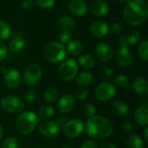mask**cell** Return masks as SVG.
I'll return each instance as SVG.
<instances>
[{
  "label": "cell",
  "instance_id": "cell-1",
  "mask_svg": "<svg viewBox=\"0 0 148 148\" xmlns=\"http://www.w3.org/2000/svg\"><path fill=\"white\" fill-rule=\"evenodd\" d=\"M122 17L130 26H140L148 17V4L145 0H130L123 9Z\"/></svg>",
  "mask_w": 148,
  "mask_h": 148
},
{
  "label": "cell",
  "instance_id": "cell-2",
  "mask_svg": "<svg viewBox=\"0 0 148 148\" xmlns=\"http://www.w3.org/2000/svg\"><path fill=\"white\" fill-rule=\"evenodd\" d=\"M86 134L93 140L107 139L114 132V125L111 121L103 116L95 115L88 118L84 126Z\"/></svg>",
  "mask_w": 148,
  "mask_h": 148
},
{
  "label": "cell",
  "instance_id": "cell-3",
  "mask_svg": "<svg viewBox=\"0 0 148 148\" xmlns=\"http://www.w3.org/2000/svg\"><path fill=\"white\" fill-rule=\"evenodd\" d=\"M38 123L37 115L32 111L21 112L16 120V130L23 135H29L34 132Z\"/></svg>",
  "mask_w": 148,
  "mask_h": 148
},
{
  "label": "cell",
  "instance_id": "cell-4",
  "mask_svg": "<svg viewBox=\"0 0 148 148\" xmlns=\"http://www.w3.org/2000/svg\"><path fill=\"white\" fill-rule=\"evenodd\" d=\"M66 54V47L60 42H50L43 48V56L51 63H58L63 61Z\"/></svg>",
  "mask_w": 148,
  "mask_h": 148
},
{
  "label": "cell",
  "instance_id": "cell-5",
  "mask_svg": "<svg viewBox=\"0 0 148 148\" xmlns=\"http://www.w3.org/2000/svg\"><path fill=\"white\" fill-rule=\"evenodd\" d=\"M78 70L79 67L77 62L75 59L69 58L62 61L58 69V73L63 81L70 82L76 77Z\"/></svg>",
  "mask_w": 148,
  "mask_h": 148
},
{
  "label": "cell",
  "instance_id": "cell-6",
  "mask_svg": "<svg viewBox=\"0 0 148 148\" xmlns=\"http://www.w3.org/2000/svg\"><path fill=\"white\" fill-rule=\"evenodd\" d=\"M1 108L9 114H20L24 108L23 101L16 95H6L3 97L0 101Z\"/></svg>",
  "mask_w": 148,
  "mask_h": 148
},
{
  "label": "cell",
  "instance_id": "cell-7",
  "mask_svg": "<svg viewBox=\"0 0 148 148\" xmlns=\"http://www.w3.org/2000/svg\"><path fill=\"white\" fill-rule=\"evenodd\" d=\"M42 77V70L41 67L36 63L28 65L23 71V81L28 86H35L38 84Z\"/></svg>",
  "mask_w": 148,
  "mask_h": 148
},
{
  "label": "cell",
  "instance_id": "cell-8",
  "mask_svg": "<svg viewBox=\"0 0 148 148\" xmlns=\"http://www.w3.org/2000/svg\"><path fill=\"white\" fill-rule=\"evenodd\" d=\"M115 95L116 88L112 82H109L100 83L95 90V98L100 101H108L112 100Z\"/></svg>",
  "mask_w": 148,
  "mask_h": 148
},
{
  "label": "cell",
  "instance_id": "cell-9",
  "mask_svg": "<svg viewBox=\"0 0 148 148\" xmlns=\"http://www.w3.org/2000/svg\"><path fill=\"white\" fill-rule=\"evenodd\" d=\"M63 134L69 139L79 137L84 131V124L80 119H71L66 121L62 127Z\"/></svg>",
  "mask_w": 148,
  "mask_h": 148
},
{
  "label": "cell",
  "instance_id": "cell-10",
  "mask_svg": "<svg viewBox=\"0 0 148 148\" xmlns=\"http://www.w3.org/2000/svg\"><path fill=\"white\" fill-rule=\"evenodd\" d=\"M38 131L42 137L53 139L59 134L60 127L56 121H44L38 126Z\"/></svg>",
  "mask_w": 148,
  "mask_h": 148
},
{
  "label": "cell",
  "instance_id": "cell-11",
  "mask_svg": "<svg viewBox=\"0 0 148 148\" xmlns=\"http://www.w3.org/2000/svg\"><path fill=\"white\" fill-rule=\"evenodd\" d=\"M3 82L5 86L11 90L16 89L21 85V75L16 69H7L3 73Z\"/></svg>",
  "mask_w": 148,
  "mask_h": 148
},
{
  "label": "cell",
  "instance_id": "cell-12",
  "mask_svg": "<svg viewBox=\"0 0 148 148\" xmlns=\"http://www.w3.org/2000/svg\"><path fill=\"white\" fill-rule=\"evenodd\" d=\"M95 54L97 57L103 62H108L114 57L113 48L106 42H99L96 45Z\"/></svg>",
  "mask_w": 148,
  "mask_h": 148
},
{
  "label": "cell",
  "instance_id": "cell-13",
  "mask_svg": "<svg viewBox=\"0 0 148 148\" xmlns=\"http://www.w3.org/2000/svg\"><path fill=\"white\" fill-rule=\"evenodd\" d=\"M117 63L122 68L129 67L134 61V56L129 48L121 47L116 53Z\"/></svg>",
  "mask_w": 148,
  "mask_h": 148
},
{
  "label": "cell",
  "instance_id": "cell-14",
  "mask_svg": "<svg viewBox=\"0 0 148 148\" xmlns=\"http://www.w3.org/2000/svg\"><path fill=\"white\" fill-rule=\"evenodd\" d=\"M89 32L91 36L96 38L106 36L109 32V25L104 21H95L89 26Z\"/></svg>",
  "mask_w": 148,
  "mask_h": 148
},
{
  "label": "cell",
  "instance_id": "cell-15",
  "mask_svg": "<svg viewBox=\"0 0 148 148\" xmlns=\"http://www.w3.org/2000/svg\"><path fill=\"white\" fill-rule=\"evenodd\" d=\"M75 98L70 94L63 95L57 102V108L62 114H68L71 112L75 107Z\"/></svg>",
  "mask_w": 148,
  "mask_h": 148
},
{
  "label": "cell",
  "instance_id": "cell-16",
  "mask_svg": "<svg viewBox=\"0 0 148 148\" xmlns=\"http://www.w3.org/2000/svg\"><path fill=\"white\" fill-rule=\"evenodd\" d=\"M140 39V34L138 30H130L127 34L121 36L118 40V44L120 47L130 48L139 42Z\"/></svg>",
  "mask_w": 148,
  "mask_h": 148
},
{
  "label": "cell",
  "instance_id": "cell-17",
  "mask_svg": "<svg viewBox=\"0 0 148 148\" xmlns=\"http://www.w3.org/2000/svg\"><path fill=\"white\" fill-rule=\"evenodd\" d=\"M25 38L20 32H16L12 38L10 40L8 44V49L12 53H19L25 47Z\"/></svg>",
  "mask_w": 148,
  "mask_h": 148
},
{
  "label": "cell",
  "instance_id": "cell-18",
  "mask_svg": "<svg viewBox=\"0 0 148 148\" xmlns=\"http://www.w3.org/2000/svg\"><path fill=\"white\" fill-rule=\"evenodd\" d=\"M69 10L76 16H83L88 11V4L85 0H69Z\"/></svg>",
  "mask_w": 148,
  "mask_h": 148
},
{
  "label": "cell",
  "instance_id": "cell-19",
  "mask_svg": "<svg viewBox=\"0 0 148 148\" xmlns=\"http://www.w3.org/2000/svg\"><path fill=\"white\" fill-rule=\"evenodd\" d=\"M89 11L92 15L96 16H103L108 14L109 5L107 2L103 0L94 1L89 6Z\"/></svg>",
  "mask_w": 148,
  "mask_h": 148
},
{
  "label": "cell",
  "instance_id": "cell-20",
  "mask_svg": "<svg viewBox=\"0 0 148 148\" xmlns=\"http://www.w3.org/2000/svg\"><path fill=\"white\" fill-rule=\"evenodd\" d=\"M56 26L61 30H72L75 27V21L69 16H60L56 20Z\"/></svg>",
  "mask_w": 148,
  "mask_h": 148
},
{
  "label": "cell",
  "instance_id": "cell-21",
  "mask_svg": "<svg viewBox=\"0 0 148 148\" xmlns=\"http://www.w3.org/2000/svg\"><path fill=\"white\" fill-rule=\"evenodd\" d=\"M132 88L134 93L140 96H147L148 95V82L144 77H137L132 83Z\"/></svg>",
  "mask_w": 148,
  "mask_h": 148
},
{
  "label": "cell",
  "instance_id": "cell-22",
  "mask_svg": "<svg viewBox=\"0 0 148 148\" xmlns=\"http://www.w3.org/2000/svg\"><path fill=\"white\" fill-rule=\"evenodd\" d=\"M134 120L136 123L142 127H147L148 124V109L147 107H140L134 112Z\"/></svg>",
  "mask_w": 148,
  "mask_h": 148
},
{
  "label": "cell",
  "instance_id": "cell-23",
  "mask_svg": "<svg viewBox=\"0 0 148 148\" xmlns=\"http://www.w3.org/2000/svg\"><path fill=\"white\" fill-rule=\"evenodd\" d=\"M112 110L119 116H126L129 114V106L121 100H115L111 104Z\"/></svg>",
  "mask_w": 148,
  "mask_h": 148
},
{
  "label": "cell",
  "instance_id": "cell-24",
  "mask_svg": "<svg viewBox=\"0 0 148 148\" xmlns=\"http://www.w3.org/2000/svg\"><path fill=\"white\" fill-rule=\"evenodd\" d=\"M93 80H94V75L89 71H82L77 74L75 77L76 83L78 84V86L82 88L88 87L93 82Z\"/></svg>",
  "mask_w": 148,
  "mask_h": 148
},
{
  "label": "cell",
  "instance_id": "cell-25",
  "mask_svg": "<svg viewBox=\"0 0 148 148\" xmlns=\"http://www.w3.org/2000/svg\"><path fill=\"white\" fill-rule=\"evenodd\" d=\"M66 50L74 56H80L83 51V43L80 40H71L68 43Z\"/></svg>",
  "mask_w": 148,
  "mask_h": 148
},
{
  "label": "cell",
  "instance_id": "cell-26",
  "mask_svg": "<svg viewBox=\"0 0 148 148\" xmlns=\"http://www.w3.org/2000/svg\"><path fill=\"white\" fill-rule=\"evenodd\" d=\"M144 140L139 134H132L127 140V148H143Z\"/></svg>",
  "mask_w": 148,
  "mask_h": 148
},
{
  "label": "cell",
  "instance_id": "cell-27",
  "mask_svg": "<svg viewBox=\"0 0 148 148\" xmlns=\"http://www.w3.org/2000/svg\"><path fill=\"white\" fill-rule=\"evenodd\" d=\"M59 96V91L54 87H49L48 88L44 93H43V99L47 103L52 104L55 103L58 100Z\"/></svg>",
  "mask_w": 148,
  "mask_h": 148
},
{
  "label": "cell",
  "instance_id": "cell-28",
  "mask_svg": "<svg viewBox=\"0 0 148 148\" xmlns=\"http://www.w3.org/2000/svg\"><path fill=\"white\" fill-rule=\"evenodd\" d=\"M78 62L81 67H82L85 69H91L95 65V58L93 57V56L89 54H84V55L80 56Z\"/></svg>",
  "mask_w": 148,
  "mask_h": 148
},
{
  "label": "cell",
  "instance_id": "cell-29",
  "mask_svg": "<svg viewBox=\"0 0 148 148\" xmlns=\"http://www.w3.org/2000/svg\"><path fill=\"white\" fill-rule=\"evenodd\" d=\"M11 36V29L10 24L0 18V40H7Z\"/></svg>",
  "mask_w": 148,
  "mask_h": 148
},
{
  "label": "cell",
  "instance_id": "cell-30",
  "mask_svg": "<svg viewBox=\"0 0 148 148\" xmlns=\"http://www.w3.org/2000/svg\"><path fill=\"white\" fill-rule=\"evenodd\" d=\"M137 52L139 56L145 62L148 61V42L147 40H143L140 42Z\"/></svg>",
  "mask_w": 148,
  "mask_h": 148
},
{
  "label": "cell",
  "instance_id": "cell-31",
  "mask_svg": "<svg viewBox=\"0 0 148 148\" xmlns=\"http://www.w3.org/2000/svg\"><path fill=\"white\" fill-rule=\"evenodd\" d=\"M54 114H55V109L49 105H44L41 107L38 111L39 116L42 117V119H49L54 115Z\"/></svg>",
  "mask_w": 148,
  "mask_h": 148
},
{
  "label": "cell",
  "instance_id": "cell-32",
  "mask_svg": "<svg viewBox=\"0 0 148 148\" xmlns=\"http://www.w3.org/2000/svg\"><path fill=\"white\" fill-rule=\"evenodd\" d=\"M114 84L120 88H127L130 84V80L126 75H118L114 78Z\"/></svg>",
  "mask_w": 148,
  "mask_h": 148
},
{
  "label": "cell",
  "instance_id": "cell-33",
  "mask_svg": "<svg viewBox=\"0 0 148 148\" xmlns=\"http://www.w3.org/2000/svg\"><path fill=\"white\" fill-rule=\"evenodd\" d=\"M82 113H83V115L87 118L93 117L96 114V108L95 107L94 104L88 102V103L84 104V106L82 108Z\"/></svg>",
  "mask_w": 148,
  "mask_h": 148
},
{
  "label": "cell",
  "instance_id": "cell-34",
  "mask_svg": "<svg viewBox=\"0 0 148 148\" xmlns=\"http://www.w3.org/2000/svg\"><path fill=\"white\" fill-rule=\"evenodd\" d=\"M2 148H18L17 139L13 136L6 138L2 144Z\"/></svg>",
  "mask_w": 148,
  "mask_h": 148
},
{
  "label": "cell",
  "instance_id": "cell-35",
  "mask_svg": "<svg viewBox=\"0 0 148 148\" xmlns=\"http://www.w3.org/2000/svg\"><path fill=\"white\" fill-rule=\"evenodd\" d=\"M35 4L44 10L52 9L56 4V0H35Z\"/></svg>",
  "mask_w": 148,
  "mask_h": 148
},
{
  "label": "cell",
  "instance_id": "cell-36",
  "mask_svg": "<svg viewBox=\"0 0 148 148\" xmlns=\"http://www.w3.org/2000/svg\"><path fill=\"white\" fill-rule=\"evenodd\" d=\"M59 40L61 41L60 42L62 44L69 43L72 40V33L70 30H62L61 33L59 34Z\"/></svg>",
  "mask_w": 148,
  "mask_h": 148
},
{
  "label": "cell",
  "instance_id": "cell-37",
  "mask_svg": "<svg viewBox=\"0 0 148 148\" xmlns=\"http://www.w3.org/2000/svg\"><path fill=\"white\" fill-rule=\"evenodd\" d=\"M88 95H89L88 90H87V89H85V88H80V89H78V90L76 91V94H75V100H77V101H85L86 99H88Z\"/></svg>",
  "mask_w": 148,
  "mask_h": 148
},
{
  "label": "cell",
  "instance_id": "cell-38",
  "mask_svg": "<svg viewBox=\"0 0 148 148\" xmlns=\"http://www.w3.org/2000/svg\"><path fill=\"white\" fill-rule=\"evenodd\" d=\"M36 92L35 89H32V88L29 89L24 95V100L29 104L33 103L36 100Z\"/></svg>",
  "mask_w": 148,
  "mask_h": 148
},
{
  "label": "cell",
  "instance_id": "cell-39",
  "mask_svg": "<svg viewBox=\"0 0 148 148\" xmlns=\"http://www.w3.org/2000/svg\"><path fill=\"white\" fill-rule=\"evenodd\" d=\"M123 25L120 23H114L109 26V31L114 35H120L123 31Z\"/></svg>",
  "mask_w": 148,
  "mask_h": 148
},
{
  "label": "cell",
  "instance_id": "cell-40",
  "mask_svg": "<svg viewBox=\"0 0 148 148\" xmlns=\"http://www.w3.org/2000/svg\"><path fill=\"white\" fill-rule=\"evenodd\" d=\"M101 75L103 77V79L105 80H111L114 77V70L112 69V68L108 67V66H105L103 67L102 70H101Z\"/></svg>",
  "mask_w": 148,
  "mask_h": 148
},
{
  "label": "cell",
  "instance_id": "cell-41",
  "mask_svg": "<svg viewBox=\"0 0 148 148\" xmlns=\"http://www.w3.org/2000/svg\"><path fill=\"white\" fill-rule=\"evenodd\" d=\"M35 6L34 0H23L21 2V8L24 10H29Z\"/></svg>",
  "mask_w": 148,
  "mask_h": 148
},
{
  "label": "cell",
  "instance_id": "cell-42",
  "mask_svg": "<svg viewBox=\"0 0 148 148\" xmlns=\"http://www.w3.org/2000/svg\"><path fill=\"white\" fill-rule=\"evenodd\" d=\"M122 129H123V131H124L126 134H127L130 135V134H132L133 132H134V126H133V124H132L131 122L126 121V122H124L123 125H122Z\"/></svg>",
  "mask_w": 148,
  "mask_h": 148
},
{
  "label": "cell",
  "instance_id": "cell-43",
  "mask_svg": "<svg viewBox=\"0 0 148 148\" xmlns=\"http://www.w3.org/2000/svg\"><path fill=\"white\" fill-rule=\"evenodd\" d=\"M7 53H8L7 46L5 45V43L0 41V62H2L6 57Z\"/></svg>",
  "mask_w": 148,
  "mask_h": 148
},
{
  "label": "cell",
  "instance_id": "cell-44",
  "mask_svg": "<svg viewBox=\"0 0 148 148\" xmlns=\"http://www.w3.org/2000/svg\"><path fill=\"white\" fill-rule=\"evenodd\" d=\"M80 148H99L97 143L95 141H94L93 140H85Z\"/></svg>",
  "mask_w": 148,
  "mask_h": 148
},
{
  "label": "cell",
  "instance_id": "cell-45",
  "mask_svg": "<svg viewBox=\"0 0 148 148\" xmlns=\"http://www.w3.org/2000/svg\"><path fill=\"white\" fill-rule=\"evenodd\" d=\"M56 121L57 122V124L59 125L60 127H62L64 126V124L66 123V121H67V118L65 116H60V117L57 118V120Z\"/></svg>",
  "mask_w": 148,
  "mask_h": 148
},
{
  "label": "cell",
  "instance_id": "cell-46",
  "mask_svg": "<svg viewBox=\"0 0 148 148\" xmlns=\"http://www.w3.org/2000/svg\"><path fill=\"white\" fill-rule=\"evenodd\" d=\"M101 148H116L115 145H114L113 143H110V142H107V143H104Z\"/></svg>",
  "mask_w": 148,
  "mask_h": 148
},
{
  "label": "cell",
  "instance_id": "cell-47",
  "mask_svg": "<svg viewBox=\"0 0 148 148\" xmlns=\"http://www.w3.org/2000/svg\"><path fill=\"white\" fill-rule=\"evenodd\" d=\"M143 135H144V141L148 142V128L147 127H145V130H144V134H143Z\"/></svg>",
  "mask_w": 148,
  "mask_h": 148
},
{
  "label": "cell",
  "instance_id": "cell-48",
  "mask_svg": "<svg viewBox=\"0 0 148 148\" xmlns=\"http://www.w3.org/2000/svg\"><path fill=\"white\" fill-rule=\"evenodd\" d=\"M3 129L2 125L0 124V141H1V140L3 139Z\"/></svg>",
  "mask_w": 148,
  "mask_h": 148
},
{
  "label": "cell",
  "instance_id": "cell-49",
  "mask_svg": "<svg viewBox=\"0 0 148 148\" xmlns=\"http://www.w3.org/2000/svg\"><path fill=\"white\" fill-rule=\"evenodd\" d=\"M119 3H121V4H127L130 0H116Z\"/></svg>",
  "mask_w": 148,
  "mask_h": 148
},
{
  "label": "cell",
  "instance_id": "cell-50",
  "mask_svg": "<svg viewBox=\"0 0 148 148\" xmlns=\"http://www.w3.org/2000/svg\"><path fill=\"white\" fill-rule=\"evenodd\" d=\"M61 148H73V147H69V146H65V147H62Z\"/></svg>",
  "mask_w": 148,
  "mask_h": 148
},
{
  "label": "cell",
  "instance_id": "cell-51",
  "mask_svg": "<svg viewBox=\"0 0 148 148\" xmlns=\"http://www.w3.org/2000/svg\"><path fill=\"white\" fill-rule=\"evenodd\" d=\"M35 148H42V147H35Z\"/></svg>",
  "mask_w": 148,
  "mask_h": 148
},
{
  "label": "cell",
  "instance_id": "cell-52",
  "mask_svg": "<svg viewBox=\"0 0 148 148\" xmlns=\"http://www.w3.org/2000/svg\"><path fill=\"white\" fill-rule=\"evenodd\" d=\"M93 1H98V0H93Z\"/></svg>",
  "mask_w": 148,
  "mask_h": 148
},
{
  "label": "cell",
  "instance_id": "cell-53",
  "mask_svg": "<svg viewBox=\"0 0 148 148\" xmlns=\"http://www.w3.org/2000/svg\"><path fill=\"white\" fill-rule=\"evenodd\" d=\"M145 1H147V0H145Z\"/></svg>",
  "mask_w": 148,
  "mask_h": 148
}]
</instances>
